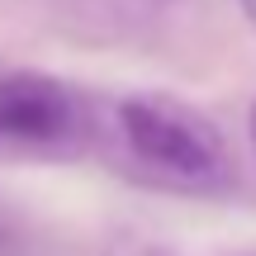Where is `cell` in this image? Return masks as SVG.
Wrapping results in <instances>:
<instances>
[{"mask_svg": "<svg viewBox=\"0 0 256 256\" xmlns=\"http://www.w3.org/2000/svg\"><path fill=\"white\" fill-rule=\"evenodd\" d=\"M119 138L138 166L176 190H223L232 180V156L223 133L171 95H128L114 110Z\"/></svg>", "mask_w": 256, "mask_h": 256, "instance_id": "obj_1", "label": "cell"}, {"mask_svg": "<svg viewBox=\"0 0 256 256\" xmlns=\"http://www.w3.org/2000/svg\"><path fill=\"white\" fill-rule=\"evenodd\" d=\"M0 252H5V223H0Z\"/></svg>", "mask_w": 256, "mask_h": 256, "instance_id": "obj_7", "label": "cell"}, {"mask_svg": "<svg viewBox=\"0 0 256 256\" xmlns=\"http://www.w3.org/2000/svg\"><path fill=\"white\" fill-rule=\"evenodd\" d=\"M100 256H176V252L166 247V242H156V238H142V232H124V238H114Z\"/></svg>", "mask_w": 256, "mask_h": 256, "instance_id": "obj_3", "label": "cell"}, {"mask_svg": "<svg viewBox=\"0 0 256 256\" xmlns=\"http://www.w3.org/2000/svg\"><path fill=\"white\" fill-rule=\"evenodd\" d=\"M242 14H247V24L256 28V0H242Z\"/></svg>", "mask_w": 256, "mask_h": 256, "instance_id": "obj_5", "label": "cell"}, {"mask_svg": "<svg viewBox=\"0 0 256 256\" xmlns=\"http://www.w3.org/2000/svg\"><path fill=\"white\" fill-rule=\"evenodd\" d=\"M90 5H104V10H152L162 0H90Z\"/></svg>", "mask_w": 256, "mask_h": 256, "instance_id": "obj_4", "label": "cell"}, {"mask_svg": "<svg viewBox=\"0 0 256 256\" xmlns=\"http://www.w3.org/2000/svg\"><path fill=\"white\" fill-rule=\"evenodd\" d=\"M252 142H256V104H252Z\"/></svg>", "mask_w": 256, "mask_h": 256, "instance_id": "obj_6", "label": "cell"}, {"mask_svg": "<svg viewBox=\"0 0 256 256\" xmlns=\"http://www.w3.org/2000/svg\"><path fill=\"white\" fill-rule=\"evenodd\" d=\"M81 95L62 81L19 66H0V152H62L86 138Z\"/></svg>", "mask_w": 256, "mask_h": 256, "instance_id": "obj_2", "label": "cell"}]
</instances>
